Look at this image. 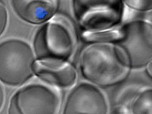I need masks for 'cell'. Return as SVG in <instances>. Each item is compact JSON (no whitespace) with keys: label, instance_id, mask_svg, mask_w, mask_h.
<instances>
[{"label":"cell","instance_id":"6da1fadb","mask_svg":"<svg viewBox=\"0 0 152 114\" xmlns=\"http://www.w3.org/2000/svg\"><path fill=\"white\" fill-rule=\"evenodd\" d=\"M79 64L86 79L103 87L121 82L131 68L124 51L112 43H91L81 53Z\"/></svg>","mask_w":152,"mask_h":114},{"label":"cell","instance_id":"7a4b0ae2","mask_svg":"<svg viewBox=\"0 0 152 114\" xmlns=\"http://www.w3.org/2000/svg\"><path fill=\"white\" fill-rule=\"evenodd\" d=\"M35 62L33 51L27 43L12 39L0 46V78L3 83L22 85L33 75Z\"/></svg>","mask_w":152,"mask_h":114},{"label":"cell","instance_id":"3957f363","mask_svg":"<svg viewBox=\"0 0 152 114\" xmlns=\"http://www.w3.org/2000/svg\"><path fill=\"white\" fill-rule=\"evenodd\" d=\"M120 1H75V17L84 32L116 28L123 18L124 4ZM83 32V33H84Z\"/></svg>","mask_w":152,"mask_h":114},{"label":"cell","instance_id":"277c9868","mask_svg":"<svg viewBox=\"0 0 152 114\" xmlns=\"http://www.w3.org/2000/svg\"><path fill=\"white\" fill-rule=\"evenodd\" d=\"M53 20L36 34L34 47L38 59H53L67 61L74 51V35L68 26Z\"/></svg>","mask_w":152,"mask_h":114},{"label":"cell","instance_id":"5b68a950","mask_svg":"<svg viewBox=\"0 0 152 114\" xmlns=\"http://www.w3.org/2000/svg\"><path fill=\"white\" fill-rule=\"evenodd\" d=\"M121 29V37L117 45L125 53L131 68L146 66L152 61L151 23L144 20H134Z\"/></svg>","mask_w":152,"mask_h":114},{"label":"cell","instance_id":"8992f818","mask_svg":"<svg viewBox=\"0 0 152 114\" xmlns=\"http://www.w3.org/2000/svg\"><path fill=\"white\" fill-rule=\"evenodd\" d=\"M61 99L54 91L34 84L22 88L13 95L9 104V114H55L59 112Z\"/></svg>","mask_w":152,"mask_h":114},{"label":"cell","instance_id":"52a82bcc","mask_svg":"<svg viewBox=\"0 0 152 114\" xmlns=\"http://www.w3.org/2000/svg\"><path fill=\"white\" fill-rule=\"evenodd\" d=\"M109 104L102 91L93 84L82 83L72 91L66 99L64 114H106Z\"/></svg>","mask_w":152,"mask_h":114},{"label":"cell","instance_id":"ba28073f","mask_svg":"<svg viewBox=\"0 0 152 114\" xmlns=\"http://www.w3.org/2000/svg\"><path fill=\"white\" fill-rule=\"evenodd\" d=\"M34 71L43 80L59 87H70L77 79V70L67 61L38 59L35 62Z\"/></svg>","mask_w":152,"mask_h":114},{"label":"cell","instance_id":"9c48e42d","mask_svg":"<svg viewBox=\"0 0 152 114\" xmlns=\"http://www.w3.org/2000/svg\"><path fill=\"white\" fill-rule=\"evenodd\" d=\"M15 11L24 21L39 24L49 20L58 9L57 1H13Z\"/></svg>","mask_w":152,"mask_h":114},{"label":"cell","instance_id":"30bf717a","mask_svg":"<svg viewBox=\"0 0 152 114\" xmlns=\"http://www.w3.org/2000/svg\"><path fill=\"white\" fill-rule=\"evenodd\" d=\"M130 112L133 114H152V91L151 87H142L132 103Z\"/></svg>","mask_w":152,"mask_h":114},{"label":"cell","instance_id":"8fae6325","mask_svg":"<svg viewBox=\"0 0 152 114\" xmlns=\"http://www.w3.org/2000/svg\"><path fill=\"white\" fill-rule=\"evenodd\" d=\"M123 3L128 8L140 12L152 10V2L151 1H124Z\"/></svg>","mask_w":152,"mask_h":114},{"label":"cell","instance_id":"7c38bea8","mask_svg":"<svg viewBox=\"0 0 152 114\" xmlns=\"http://www.w3.org/2000/svg\"><path fill=\"white\" fill-rule=\"evenodd\" d=\"M0 17H1V34L4 31L7 22V12L6 8L2 3H0Z\"/></svg>","mask_w":152,"mask_h":114},{"label":"cell","instance_id":"4fadbf2b","mask_svg":"<svg viewBox=\"0 0 152 114\" xmlns=\"http://www.w3.org/2000/svg\"><path fill=\"white\" fill-rule=\"evenodd\" d=\"M4 94L3 88H2V85H1V108H2L3 104L4 102Z\"/></svg>","mask_w":152,"mask_h":114},{"label":"cell","instance_id":"5bb4252c","mask_svg":"<svg viewBox=\"0 0 152 114\" xmlns=\"http://www.w3.org/2000/svg\"><path fill=\"white\" fill-rule=\"evenodd\" d=\"M146 70L149 75L152 77V61L146 65Z\"/></svg>","mask_w":152,"mask_h":114}]
</instances>
